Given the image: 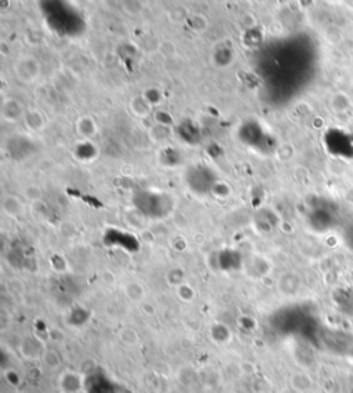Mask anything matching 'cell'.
I'll return each instance as SVG.
<instances>
[{
    "label": "cell",
    "instance_id": "cell-1",
    "mask_svg": "<svg viewBox=\"0 0 353 393\" xmlns=\"http://www.w3.org/2000/svg\"><path fill=\"white\" fill-rule=\"evenodd\" d=\"M2 210L10 218H18L24 214V203L17 196H5L2 200Z\"/></svg>",
    "mask_w": 353,
    "mask_h": 393
},
{
    "label": "cell",
    "instance_id": "cell-2",
    "mask_svg": "<svg viewBox=\"0 0 353 393\" xmlns=\"http://www.w3.org/2000/svg\"><path fill=\"white\" fill-rule=\"evenodd\" d=\"M126 294L130 300L141 301L145 295V289L142 287V284H139L138 282H131L127 284Z\"/></svg>",
    "mask_w": 353,
    "mask_h": 393
}]
</instances>
